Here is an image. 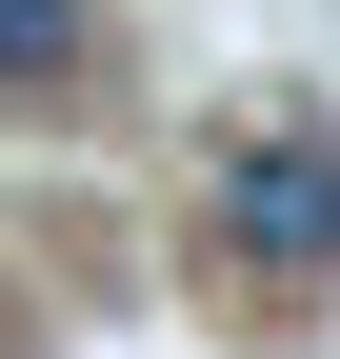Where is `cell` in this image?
<instances>
[{
    "mask_svg": "<svg viewBox=\"0 0 340 359\" xmlns=\"http://www.w3.org/2000/svg\"><path fill=\"white\" fill-rule=\"evenodd\" d=\"M200 219H221V259H261V280H340V140L301 100L240 120V140L200 160Z\"/></svg>",
    "mask_w": 340,
    "mask_h": 359,
    "instance_id": "cell-1",
    "label": "cell"
},
{
    "mask_svg": "<svg viewBox=\"0 0 340 359\" xmlns=\"http://www.w3.org/2000/svg\"><path fill=\"white\" fill-rule=\"evenodd\" d=\"M0 80H100V20H80V0H0Z\"/></svg>",
    "mask_w": 340,
    "mask_h": 359,
    "instance_id": "cell-2",
    "label": "cell"
}]
</instances>
